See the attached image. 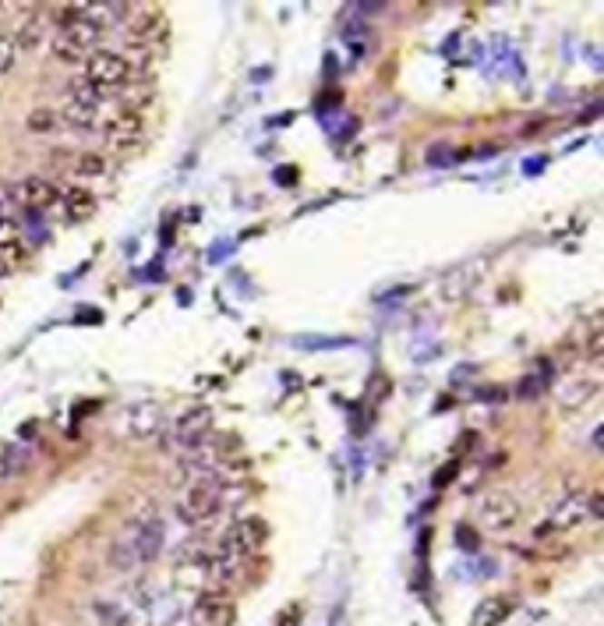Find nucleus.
Here are the masks:
<instances>
[{
	"label": "nucleus",
	"mask_w": 604,
	"mask_h": 626,
	"mask_svg": "<svg viewBox=\"0 0 604 626\" xmlns=\"http://www.w3.org/2000/svg\"><path fill=\"white\" fill-rule=\"evenodd\" d=\"M265 538H269V524L262 517H241V521H233L230 528L223 531L216 556L233 562V566H241V560L254 556L265 545Z\"/></svg>",
	"instance_id": "1"
},
{
	"label": "nucleus",
	"mask_w": 604,
	"mask_h": 626,
	"mask_svg": "<svg viewBox=\"0 0 604 626\" xmlns=\"http://www.w3.org/2000/svg\"><path fill=\"white\" fill-rule=\"evenodd\" d=\"M99 35H103V29H95L93 22L82 15L78 22L64 25L50 46H54V54H57L61 61H67V65H78V61H85L89 54H95V50H99Z\"/></svg>",
	"instance_id": "3"
},
{
	"label": "nucleus",
	"mask_w": 604,
	"mask_h": 626,
	"mask_svg": "<svg viewBox=\"0 0 604 626\" xmlns=\"http://www.w3.org/2000/svg\"><path fill=\"white\" fill-rule=\"evenodd\" d=\"M11 213H15V188L0 181V220H11Z\"/></svg>",
	"instance_id": "24"
},
{
	"label": "nucleus",
	"mask_w": 604,
	"mask_h": 626,
	"mask_svg": "<svg viewBox=\"0 0 604 626\" xmlns=\"http://www.w3.org/2000/svg\"><path fill=\"white\" fill-rule=\"evenodd\" d=\"M57 202H61V192L43 177H25V181L15 184V205H25L32 213L57 209Z\"/></svg>",
	"instance_id": "9"
},
{
	"label": "nucleus",
	"mask_w": 604,
	"mask_h": 626,
	"mask_svg": "<svg viewBox=\"0 0 604 626\" xmlns=\"http://www.w3.org/2000/svg\"><path fill=\"white\" fill-rule=\"evenodd\" d=\"M127 43L134 46H153V35L163 33V11L159 7H138L124 18Z\"/></svg>",
	"instance_id": "11"
},
{
	"label": "nucleus",
	"mask_w": 604,
	"mask_h": 626,
	"mask_svg": "<svg viewBox=\"0 0 604 626\" xmlns=\"http://www.w3.org/2000/svg\"><path fill=\"white\" fill-rule=\"evenodd\" d=\"M18 61V46H15V35H0V75H7Z\"/></svg>",
	"instance_id": "23"
},
{
	"label": "nucleus",
	"mask_w": 604,
	"mask_h": 626,
	"mask_svg": "<svg viewBox=\"0 0 604 626\" xmlns=\"http://www.w3.org/2000/svg\"><path fill=\"white\" fill-rule=\"evenodd\" d=\"M237 616L233 601L220 591H205L198 594V601L191 605L188 612V626H230Z\"/></svg>",
	"instance_id": "8"
},
{
	"label": "nucleus",
	"mask_w": 604,
	"mask_h": 626,
	"mask_svg": "<svg viewBox=\"0 0 604 626\" xmlns=\"http://www.w3.org/2000/svg\"><path fill=\"white\" fill-rule=\"evenodd\" d=\"M163 429V407L153 400H142V403H131L124 414H121V432L127 439L142 442V439H153Z\"/></svg>",
	"instance_id": "7"
},
{
	"label": "nucleus",
	"mask_w": 604,
	"mask_h": 626,
	"mask_svg": "<svg viewBox=\"0 0 604 626\" xmlns=\"http://www.w3.org/2000/svg\"><path fill=\"white\" fill-rule=\"evenodd\" d=\"M67 96H71V106H78V110H89V114H95L99 106H103V89L99 85H93L85 75H78V78H71V85H67Z\"/></svg>",
	"instance_id": "16"
},
{
	"label": "nucleus",
	"mask_w": 604,
	"mask_h": 626,
	"mask_svg": "<svg viewBox=\"0 0 604 626\" xmlns=\"http://www.w3.org/2000/svg\"><path fill=\"white\" fill-rule=\"evenodd\" d=\"M226 502V482L213 471H198L184 489V513L194 521H209L220 513V506Z\"/></svg>",
	"instance_id": "2"
},
{
	"label": "nucleus",
	"mask_w": 604,
	"mask_h": 626,
	"mask_svg": "<svg viewBox=\"0 0 604 626\" xmlns=\"http://www.w3.org/2000/svg\"><path fill=\"white\" fill-rule=\"evenodd\" d=\"M583 521H590V513H587V499L579 495V499H569L566 506H559L548 517V528L544 531H569V528H579Z\"/></svg>",
	"instance_id": "15"
},
{
	"label": "nucleus",
	"mask_w": 604,
	"mask_h": 626,
	"mask_svg": "<svg viewBox=\"0 0 604 626\" xmlns=\"http://www.w3.org/2000/svg\"><path fill=\"white\" fill-rule=\"evenodd\" d=\"M57 209H61L64 220L82 224V220H89L95 213V198H93V192H85V188H67V192H61Z\"/></svg>",
	"instance_id": "14"
},
{
	"label": "nucleus",
	"mask_w": 604,
	"mask_h": 626,
	"mask_svg": "<svg viewBox=\"0 0 604 626\" xmlns=\"http://www.w3.org/2000/svg\"><path fill=\"white\" fill-rule=\"evenodd\" d=\"M43 43V18L39 15H32L29 22L22 25V33L15 35V46H25V50H35Z\"/></svg>",
	"instance_id": "20"
},
{
	"label": "nucleus",
	"mask_w": 604,
	"mask_h": 626,
	"mask_svg": "<svg viewBox=\"0 0 604 626\" xmlns=\"http://www.w3.org/2000/svg\"><path fill=\"white\" fill-rule=\"evenodd\" d=\"M32 463H35V450H32L25 439H11V442H4V446H0V485H4V482L22 478Z\"/></svg>",
	"instance_id": "12"
},
{
	"label": "nucleus",
	"mask_w": 604,
	"mask_h": 626,
	"mask_svg": "<svg viewBox=\"0 0 604 626\" xmlns=\"http://www.w3.org/2000/svg\"><path fill=\"white\" fill-rule=\"evenodd\" d=\"M85 78L93 85H99L103 93L117 89V85H124L131 78V61L124 54H114V50H95V54L85 57Z\"/></svg>",
	"instance_id": "6"
},
{
	"label": "nucleus",
	"mask_w": 604,
	"mask_h": 626,
	"mask_svg": "<svg viewBox=\"0 0 604 626\" xmlns=\"http://www.w3.org/2000/svg\"><path fill=\"white\" fill-rule=\"evenodd\" d=\"M25 124H29L32 134H50V132H57V128H61V117H57L54 110H46V106H43V110H32Z\"/></svg>",
	"instance_id": "19"
},
{
	"label": "nucleus",
	"mask_w": 604,
	"mask_h": 626,
	"mask_svg": "<svg viewBox=\"0 0 604 626\" xmlns=\"http://www.w3.org/2000/svg\"><path fill=\"white\" fill-rule=\"evenodd\" d=\"M601 326H598V323H594V333H590V347H587V351H590V358H601Z\"/></svg>",
	"instance_id": "25"
},
{
	"label": "nucleus",
	"mask_w": 604,
	"mask_h": 626,
	"mask_svg": "<svg viewBox=\"0 0 604 626\" xmlns=\"http://www.w3.org/2000/svg\"><path fill=\"white\" fill-rule=\"evenodd\" d=\"M477 524L491 534H506L520 524V499L512 492H488L477 502Z\"/></svg>",
	"instance_id": "4"
},
{
	"label": "nucleus",
	"mask_w": 604,
	"mask_h": 626,
	"mask_svg": "<svg viewBox=\"0 0 604 626\" xmlns=\"http://www.w3.org/2000/svg\"><path fill=\"white\" fill-rule=\"evenodd\" d=\"M82 15H85V4H57V7H54V22H57V25H71V22H78V18H82Z\"/></svg>",
	"instance_id": "22"
},
{
	"label": "nucleus",
	"mask_w": 604,
	"mask_h": 626,
	"mask_svg": "<svg viewBox=\"0 0 604 626\" xmlns=\"http://www.w3.org/2000/svg\"><path fill=\"white\" fill-rule=\"evenodd\" d=\"M106 156L103 153H78L74 156V174L78 177H103L106 174Z\"/></svg>",
	"instance_id": "18"
},
{
	"label": "nucleus",
	"mask_w": 604,
	"mask_h": 626,
	"mask_svg": "<svg viewBox=\"0 0 604 626\" xmlns=\"http://www.w3.org/2000/svg\"><path fill=\"white\" fill-rule=\"evenodd\" d=\"M11 273V263H7V255H0V276H7Z\"/></svg>",
	"instance_id": "26"
},
{
	"label": "nucleus",
	"mask_w": 604,
	"mask_h": 626,
	"mask_svg": "<svg viewBox=\"0 0 604 626\" xmlns=\"http://www.w3.org/2000/svg\"><path fill=\"white\" fill-rule=\"evenodd\" d=\"M0 252H11V255L22 252V231L15 220H0Z\"/></svg>",
	"instance_id": "21"
},
{
	"label": "nucleus",
	"mask_w": 604,
	"mask_h": 626,
	"mask_svg": "<svg viewBox=\"0 0 604 626\" xmlns=\"http://www.w3.org/2000/svg\"><path fill=\"white\" fill-rule=\"evenodd\" d=\"M598 390H601V379L598 375H569L562 386H559V407H566V411H579V407H587L594 396H598Z\"/></svg>",
	"instance_id": "13"
},
{
	"label": "nucleus",
	"mask_w": 604,
	"mask_h": 626,
	"mask_svg": "<svg viewBox=\"0 0 604 626\" xmlns=\"http://www.w3.org/2000/svg\"><path fill=\"white\" fill-rule=\"evenodd\" d=\"M209 429H213V407H188L170 429V446L191 453L209 439Z\"/></svg>",
	"instance_id": "5"
},
{
	"label": "nucleus",
	"mask_w": 604,
	"mask_h": 626,
	"mask_svg": "<svg viewBox=\"0 0 604 626\" xmlns=\"http://www.w3.org/2000/svg\"><path fill=\"white\" fill-rule=\"evenodd\" d=\"M142 114L138 110H121V114H114L106 124H103V134L110 138V145L114 149H131V145H138V138H142Z\"/></svg>",
	"instance_id": "10"
},
{
	"label": "nucleus",
	"mask_w": 604,
	"mask_h": 626,
	"mask_svg": "<svg viewBox=\"0 0 604 626\" xmlns=\"http://www.w3.org/2000/svg\"><path fill=\"white\" fill-rule=\"evenodd\" d=\"M509 616H512V598H484L480 605L474 609V620H470V626H499L506 623Z\"/></svg>",
	"instance_id": "17"
}]
</instances>
